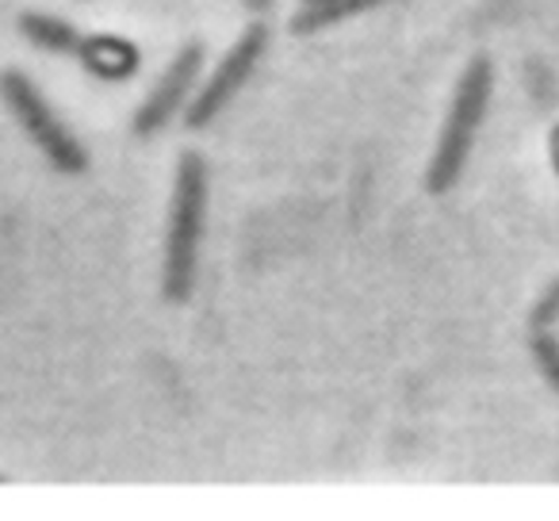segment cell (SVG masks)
I'll return each mask as SVG.
<instances>
[{
	"instance_id": "3",
	"label": "cell",
	"mask_w": 559,
	"mask_h": 521,
	"mask_svg": "<svg viewBox=\"0 0 559 521\" xmlns=\"http://www.w3.org/2000/svg\"><path fill=\"white\" fill-rule=\"evenodd\" d=\"M0 96L9 104V111L20 119L27 134H32L35 146L47 154V162L62 173H81L88 165L81 142L73 139V131L55 116V108L47 104V96L35 88V81L20 70H4L0 73Z\"/></svg>"
},
{
	"instance_id": "6",
	"label": "cell",
	"mask_w": 559,
	"mask_h": 521,
	"mask_svg": "<svg viewBox=\"0 0 559 521\" xmlns=\"http://www.w3.org/2000/svg\"><path fill=\"white\" fill-rule=\"evenodd\" d=\"M200 62H203L200 43H188V47L173 58L169 70L157 78V85L150 88V96L142 100L139 116H134V134L146 139V134H157L162 127H169V119L188 104V93H192V85H195V73H200Z\"/></svg>"
},
{
	"instance_id": "4",
	"label": "cell",
	"mask_w": 559,
	"mask_h": 521,
	"mask_svg": "<svg viewBox=\"0 0 559 521\" xmlns=\"http://www.w3.org/2000/svg\"><path fill=\"white\" fill-rule=\"evenodd\" d=\"M20 32L27 35V43H35L39 50H55V55H73L88 66L93 73L108 81L131 78L139 70V50L123 39H88L78 27L62 24V20L47 16V12H24L20 16Z\"/></svg>"
},
{
	"instance_id": "8",
	"label": "cell",
	"mask_w": 559,
	"mask_h": 521,
	"mask_svg": "<svg viewBox=\"0 0 559 521\" xmlns=\"http://www.w3.org/2000/svg\"><path fill=\"white\" fill-rule=\"evenodd\" d=\"M533 360L551 388H559V342L548 330H533Z\"/></svg>"
},
{
	"instance_id": "5",
	"label": "cell",
	"mask_w": 559,
	"mask_h": 521,
	"mask_svg": "<svg viewBox=\"0 0 559 521\" xmlns=\"http://www.w3.org/2000/svg\"><path fill=\"white\" fill-rule=\"evenodd\" d=\"M264 43H269V32H264L261 24H253L230 50H226V58L218 62V70L203 81V88L188 100V108H185V123L192 127V131H203V127H207L211 119H215L218 111H223L226 104L241 93V85L249 81V73L257 70V62H261Z\"/></svg>"
},
{
	"instance_id": "7",
	"label": "cell",
	"mask_w": 559,
	"mask_h": 521,
	"mask_svg": "<svg viewBox=\"0 0 559 521\" xmlns=\"http://www.w3.org/2000/svg\"><path fill=\"white\" fill-rule=\"evenodd\" d=\"M383 4H391V0H326V4H319V9L304 12V16L296 20V32L299 35L319 32V27H330V24H337V20H345V16H357V12L383 9Z\"/></svg>"
},
{
	"instance_id": "2",
	"label": "cell",
	"mask_w": 559,
	"mask_h": 521,
	"mask_svg": "<svg viewBox=\"0 0 559 521\" xmlns=\"http://www.w3.org/2000/svg\"><path fill=\"white\" fill-rule=\"evenodd\" d=\"M490 88H495V62L487 55H475L456 81V96H452L441 142H437L433 162H429L426 173V188L433 196H444L460 180V173H464L475 146V134H479L483 119H487Z\"/></svg>"
},
{
	"instance_id": "1",
	"label": "cell",
	"mask_w": 559,
	"mask_h": 521,
	"mask_svg": "<svg viewBox=\"0 0 559 521\" xmlns=\"http://www.w3.org/2000/svg\"><path fill=\"white\" fill-rule=\"evenodd\" d=\"M203 215H207V165L195 150H185L177 165V185H173L169 230H165L162 292L169 304H185L195 288Z\"/></svg>"
},
{
	"instance_id": "9",
	"label": "cell",
	"mask_w": 559,
	"mask_h": 521,
	"mask_svg": "<svg viewBox=\"0 0 559 521\" xmlns=\"http://www.w3.org/2000/svg\"><path fill=\"white\" fill-rule=\"evenodd\" d=\"M559 319V281L540 296V304L533 307V330H551V322Z\"/></svg>"
},
{
	"instance_id": "10",
	"label": "cell",
	"mask_w": 559,
	"mask_h": 521,
	"mask_svg": "<svg viewBox=\"0 0 559 521\" xmlns=\"http://www.w3.org/2000/svg\"><path fill=\"white\" fill-rule=\"evenodd\" d=\"M246 4H249V9H253V12H264V9H269V4H272V0H246Z\"/></svg>"
}]
</instances>
